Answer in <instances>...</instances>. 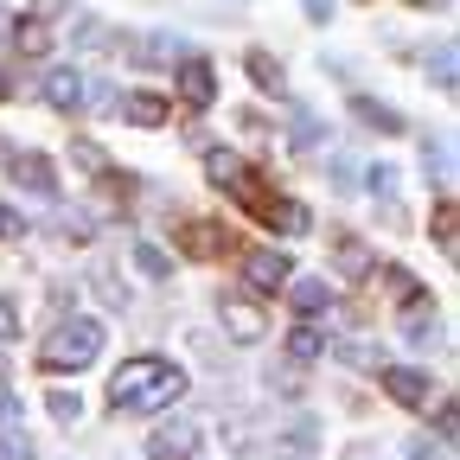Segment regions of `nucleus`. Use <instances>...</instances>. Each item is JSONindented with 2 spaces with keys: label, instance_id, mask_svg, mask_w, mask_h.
<instances>
[{
  "label": "nucleus",
  "instance_id": "f257e3e1",
  "mask_svg": "<svg viewBox=\"0 0 460 460\" xmlns=\"http://www.w3.org/2000/svg\"><path fill=\"white\" fill-rule=\"evenodd\" d=\"M186 396V371L166 365L160 352H141V358H122L109 377V402L122 416H154V410H172Z\"/></svg>",
  "mask_w": 460,
  "mask_h": 460
},
{
  "label": "nucleus",
  "instance_id": "f03ea898",
  "mask_svg": "<svg viewBox=\"0 0 460 460\" xmlns=\"http://www.w3.org/2000/svg\"><path fill=\"white\" fill-rule=\"evenodd\" d=\"M96 352H102V320L71 314V320H58L51 339L39 345V365H45V371H90Z\"/></svg>",
  "mask_w": 460,
  "mask_h": 460
},
{
  "label": "nucleus",
  "instance_id": "7ed1b4c3",
  "mask_svg": "<svg viewBox=\"0 0 460 460\" xmlns=\"http://www.w3.org/2000/svg\"><path fill=\"white\" fill-rule=\"evenodd\" d=\"M205 180H211V186H224L237 205H256V199H262V186H269L262 172H256L243 154H230V147H211V154H205Z\"/></svg>",
  "mask_w": 460,
  "mask_h": 460
},
{
  "label": "nucleus",
  "instance_id": "20e7f679",
  "mask_svg": "<svg viewBox=\"0 0 460 460\" xmlns=\"http://www.w3.org/2000/svg\"><path fill=\"white\" fill-rule=\"evenodd\" d=\"M288 281H295V262H288L281 250H250V256H243V288H250V301L281 295Z\"/></svg>",
  "mask_w": 460,
  "mask_h": 460
},
{
  "label": "nucleus",
  "instance_id": "39448f33",
  "mask_svg": "<svg viewBox=\"0 0 460 460\" xmlns=\"http://www.w3.org/2000/svg\"><path fill=\"white\" fill-rule=\"evenodd\" d=\"M217 320H224V332L237 339V345L269 339V320H262V307H256L250 295H224V301H217Z\"/></svg>",
  "mask_w": 460,
  "mask_h": 460
},
{
  "label": "nucleus",
  "instance_id": "423d86ee",
  "mask_svg": "<svg viewBox=\"0 0 460 460\" xmlns=\"http://www.w3.org/2000/svg\"><path fill=\"white\" fill-rule=\"evenodd\" d=\"M377 377H384L390 402H402V410H429V402H435V384H429V371H416V365H384Z\"/></svg>",
  "mask_w": 460,
  "mask_h": 460
},
{
  "label": "nucleus",
  "instance_id": "0eeeda50",
  "mask_svg": "<svg viewBox=\"0 0 460 460\" xmlns=\"http://www.w3.org/2000/svg\"><path fill=\"white\" fill-rule=\"evenodd\" d=\"M192 447H199V422L186 416H172L147 435V460H192Z\"/></svg>",
  "mask_w": 460,
  "mask_h": 460
},
{
  "label": "nucleus",
  "instance_id": "6e6552de",
  "mask_svg": "<svg viewBox=\"0 0 460 460\" xmlns=\"http://www.w3.org/2000/svg\"><path fill=\"white\" fill-rule=\"evenodd\" d=\"M371 269H377L371 243H365V237H352V230H339V237H332V275H339V281H365Z\"/></svg>",
  "mask_w": 460,
  "mask_h": 460
},
{
  "label": "nucleus",
  "instance_id": "1a4fd4ad",
  "mask_svg": "<svg viewBox=\"0 0 460 460\" xmlns=\"http://www.w3.org/2000/svg\"><path fill=\"white\" fill-rule=\"evenodd\" d=\"M39 96H45L58 115H77V109H90V77H84V71H51Z\"/></svg>",
  "mask_w": 460,
  "mask_h": 460
},
{
  "label": "nucleus",
  "instance_id": "9d476101",
  "mask_svg": "<svg viewBox=\"0 0 460 460\" xmlns=\"http://www.w3.org/2000/svg\"><path fill=\"white\" fill-rule=\"evenodd\" d=\"M281 295H288V307H295L301 320H314V314H326V307L339 301V288H332L326 275H307V281H288Z\"/></svg>",
  "mask_w": 460,
  "mask_h": 460
},
{
  "label": "nucleus",
  "instance_id": "9b49d317",
  "mask_svg": "<svg viewBox=\"0 0 460 460\" xmlns=\"http://www.w3.org/2000/svg\"><path fill=\"white\" fill-rule=\"evenodd\" d=\"M180 250H186L192 262H217V256L230 250V230H217V224H205V217H192V224L180 230Z\"/></svg>",
  "mask_w": 460,
  "mask_h": 460
},
{
  "label": "nucleus",
  "instance_id": "f8f14e48",
  "mask_svg": "<svg viewBox=\"0 0 460 460\" xmlns=\"http://www.w3.org/2000/svg\"><path fill=\"white\" fill-rule=\"evenodd\" d=\"M180 96H186V109H205L211 96H217V71L205 65V58H180Z\"/></svg>",
  "mask_w": 460,
  "mask_h": 460
},
{
  "label": "nucleus",
  "instance_id": "ddd939ff",
  "mask_svg": "<svg viewBox=\"0 0 460 460\" xmlns=\"http://www.w3.org/2000/svg\"><path fill=\"white\" fill-rule=\"evenodd\" d=\"M122 122H135V128H166V122H172V102L154 96V90H128V96H122Z\"/></svg>",
  "mask_w": 460,
  "mask_h": 460
},
{
  "label": "nucleus",
  "instance_id": "4468645a",
  "mask_svg": "<svg viewBox=\"0 0 460 460\" xmlns=\"http://www.w3.org/2000/svg\"><path fill=\"white\" fill-rule=\"evenodd\" d=\"M7 166H13V180H20V186H32V192L58 199V166H51L45 154H13Z\"/></svg>",
  "mask_w": 460,
  "mask_h": 460
},
{
  "label": "nucleus",
  "instance_id": "2eb2a0df",
  "mask_svg": "<svg viewBox=\"0 0 460 460\" xmlns=\"http://www.w3.org/2000/svg\"><path fill=\"white\" fill-rule=\"evenodd\" d=\"M352 115H358L365 128H377V135H402V115L390 102H377V96H352Z\"/></svg>",
  "mask_w": 460,
  "mask_h": 460
},
{
  "label": "nucleus",
  "instance_id": "dca6fc26",
  "mask_svg": "<svg viewBox=\"0 0 460 460\" xmlns=\"http://www.w3.org/2000/svg\"><path fill=\"white\" fill-rule=\"evenodd\" d=\"M128 58H135V65H180V58H186V45L160 32V39H135V45H128Z\"/></svg>",
  "mask_w": 460,
  "mask_h": 460
},
{
  "label": "nucleus",
  "instance_id": "f3484780",
  "mask_svg": "<svg viewBox=\"0 0 460 460\" xmlns=\"http://www.w3.org/2000/svg\"><path fill=\"white\" fill-rule=\"evenodd\" d=\"M320 352H326V332H320L314 320H301L295 332H288V358H295V365H314Z\"/></svg>",
  "mask_w": 460,
  "mask_h": 460
},
{
  "label": "nucleus",
  "instance_id": "a211bd4d",
  "mask_svg": "<svg viewBox=\"0 0 460 460\" xmlns=\"http://www.w3.org/2000/svg\"><path fill=\"white\" fill-rule=\"evenodd\" d=\"M384 288H390V301H396V307H422V281H416L410 269H396V262H390V269H384Z\"/></svg>",
  "mask_w": 460,
  "mask_h": 460
},
{
  "label": "nucleus",
  "instance_id": "6ab92c4d",
  "mask_svg": "<svg viewBox=\"0 0 460 460\" xmlns=\"http://www.w3.org/2000/svg\"><path fill=\"white\" fill-rule=\"evenodd\" d=\"M332 352H339L345 365H358V371H384V358H377V345H371V339H339Z\"/></svg>",
  "mask_w": 460,
  "mask_h": 460
},
{
  "label": "nucleus",
  "instance_id": "aec40b11",
  "mask_svg": "<svg viewBox=\"0 0 460 460\" xmlns=\"http://www.w3.org/2000/svg\"><path fill=\"white\" fill-rule=\"evenodd\" d=\"M13 45H20L26 58H45V51H51V26H45V20H20Z\"/></svg>",
  "mask_w": 460,
  "mask_h": 460
},
{
  "label": "nucleus",
  "instance_id": "412c9836",
  "mask_svg": "<svg viewBox=\"0 0 460 460\" xmlns=\"http://www.w3.org/2000/svg\"><path fill=\"white\" fill-rule=\"evenodd\" d=\"M135 269H141L147 281H166V275H172V256H166L160 243H135Z\"/></svg>",
  "mask_w": 460,
  "mask_h": 460
},
{
  "label": "nucleus",
  "instance_id": "4be33fe9",
  "mask_svg": "<svg viewBox=\"0 0 460 460\" xmlns=\"http://www.w3.org/2000/svg\"><path fill=\"white\" fill-rule=\"evenodd\" d=\"M243 71L256 77V90H281V65L269 51H243Z\"/></svg>",
  "mask_w": 460,
  "mask_h": 460
},
{
  "label": "nucleus",
  "instance_id": "5701e85b",
  "mask_svg": "<svg viewBox=\"0 0 460 460\" xmlns=\"http://www.w3.org/2000/svg\"><path fill=\"white\" fill-rule=\"evenodd\" d=\"M0 460H32V435H26V422H7V429H0Z\"/></svg>",
  "mask_w": 460,
  "mask_h": 460
},
{
  "label": "nucleus",
  "instance_id": "b1692460",
  "mask_svg": "<svg viewBox=\"0 0 460 460\" xmlns=\"http://www.w3.org/2000/svg\"><path fill=\"white\" fill-rule=\"evenodd\" d=\"M71 160H77L84 172H96V180H109V172H115V166H109V154H102L96 141H71Z\"/></svg>",
  "mask_w": 460,
  "mask_h": 460
},
{
  "label": "nucleus",
  "instance_id": "393cba45",
  "mask_svg": "<svg viewBox=\"0 0 460 460\" xmlns=\"http://www.w3.org/2000/svg\"><path fill=\"white\" fill-rule=\"evenodd\" d=\"M429 77H435V90H454V45H435V58H429Z\"/></svg>",
  "mask_w": 460,
  "mask_h": 460
},
{
  "label": "nucleus",
  "instance_id": "a878e982",
  "mask_svg": "<svg viewBox=\"0 0 460 460\" xmlns=\"http://www.w3.org/2000/svg\"><path fill=\"white\" fill-rule=\"evenodd\" d=\"M51 416H58V422L71 429V422L84 416V396H77V390H51Z\"/></svg>",
  "mask_w": 460,
  "mask_h": 460
},
{
  "label": "nucleus",
  "instance_id": "bb28decb",
  "mask_svg": "<svg viewBox=\"0 0 460 460\" xmlns=\"http://www.w3.org/2000/svg\"><path fill=\"white\" fill-rule=\"evenodd\" d=\"M77 45L102 51V45H109V26H102V20H90V13H77Z\"/></svg>",
  "mask_w": 460,
  "mask_h": 460
},
{
  "label": "nucleus",
  "instance_id": "cd10ccee",
  "mask_svg": "<svg viewBox=\"0 0 460 460\" xmlns=\"http://www.w3.org/2000/svg\"><path fill=\"white\" fill-rule=\"evenodd\" d=\"M295 147H301V154H314V147H320V122H314L307 109L295 115Z\"/></svg>",
  "mask_w": 460,
  "mask_h": 460
},
{
  "label": "nucleus",
  "instance_id": "c85d7f7f",
  "mask_svg": "<svg viewBox=\"0 0 460 460\" xmlns=\"http://www.w3.org/2000/svg\"><path fill=\"white\" fill-rule=\"evenodd\" d=\"M20 237H26V217L13 205H0V243H20Z\"/></svg>",
  "mask_w": 460,
  "mask_h": 460
},
{
  "label": "nucleus",
  "instance_id": "c756f323",
  "mask_svg": "<svg viewBox=\"0 0 460 460\" xmlns=\"http://www.w3.org/2000/svg\"><path fill=\"white\" fill-rule=\"evenodd\" d=\"M435 243H441V250H454V205H447V199L435 205Z\"/></svg>",
  "mask_w": 460,
  "mask_h": 460
},
{
  "label": "nucleus",
  "instance_id": "7c9ffc66",
  "mask_svg": "<svg viewBox=\"0 0 460 460\" xmlns=\"http://www.w3.org/2000/svg\"><path fill=\"white\" fill-rule=\"evenodd\" d=\"M7 339H20V307L0 295V345H7Z\"/></svg>",
  "mask_w": 460,
  "mask_h": 460
},
{
  "label": "nucleus",
  "instance_id": "2f4dec72",
  "mask_svg": "<svg viewBox=\"0 0 460 460\" xmlns=\"http://www.w3.org/2000/svg\"><path fill=\"white\" fill-rule=\"evenodd\" d=\"M402 460H441V441H429V435H416L410 447H402Z\"/></svg>",
  "mask_w": 460,
  "mask_h": 460
},
{
  "label": "nucleus",
  "instance_id": "473e14b6",
  "mask_svg": "<svg viewBox=\"0 0 460 460\" xmlns=\"http://www.w3.org/2000/svg\"><path fill=\"white\" fill-rule=\"evenodd\" d=\"M371 192H384V199L396 192V166H371Z\"/></svg>",
  "mask_w": 460,
  "mask_h": 460
},
{
  "label": "nucleus",
  "instance_id": "72a5a7b5",
  "mask_svg": "<svg viewBox=\"0 0 460 460\" xmlns=\"http://www.w3.org/2000/svg\"><path fill=\"white\" fill-rule=\"evenodd\" d=\"M7 422H20V396H13V390H0V429H7Z\"/></svg>",
  "mask_w": 460,
  "mask_h": 460
},
{
  "label": "nucleus",
  "instance_id": "f704fd0d",
  "mask_svg": "<svg viewBox=\"0 0 460 460\" xmlns=\"http://www.w3.org/2000/svg\"><path fill=\"white\" fill-rule=\"evenodd\" d=\"M301 7H307V20H314V26H326V20H332V0H301Z\"/></svg>",
  "mask_w": 460,
  "mask_h": 460
},
{
  "label": "nucleus",
  "instance_id": "c9c22d12",
  "mask_svg": "<svg viewBox=\"0 0 460 460\" xmlns=\"http://www.w3.org/2000/svg\"><path fill=\"white\" fill-rule=\"evenodd\" d=\"M435 435H441V441H454V402H441V416H435Z\"/></svg>",
  "mask_w": 460,
  "mask_h": 460
},
{
  "label": "nucleus",
  "instance_id": "e433bc0d",
  "mask_svg": "<svg viewBox=\"0 0 460 460\" xmlns=\"http://www.w3.org/2000/svg\"><path fill=\"white\" fill-rule=\"evenodd\" d=\"M7 96H13V84H7V71H0V102H7Z\"/></svg>",
  "mask_w": 460,
  "mask_h": 460
},
{
  "label": "nucleus",
  "instance_id": "4c0bfd02",
  "mask_svg": "<svg viewBox=\"0 0 460 460\" xmlns=\"http://www.w3.org/2000/svg\"><path fill=\"white\" fill-rule=\"evenodd\" d=\"M410 7H441V0H410Z\"/></svg>",
  "mask_w": 460,
  "mask_h": 460
},
{
  "label": "nucleus",
  "instance_id": "58836bf2",
  "mask_svg": "<svg viewBox=\"0 0 460 460\" xmlns=\"http://www.w3.org/2000/svg\"><path fill=\"white\" fill-rule=\"evenodd\" d=\"M0 390H7V358H0Z\"/></svg>",
  "mask_w": 460,
  "mask_h": 460
},
{
  "label": "nucleus",
  "instance_id": "ea45409f",
  "mask_svg": "<svg viewBox=\"0 0 460 460\" xmlns=\"http://www.w3.org/2000/svg\"><path fill=\"white\" fill-rule=\"evenodd\" d=\"M0 160H13V154H7V147H0Z\"/></svg>",
  "mask_w": 460,
  "mask_h": 460
}]
</instances>
